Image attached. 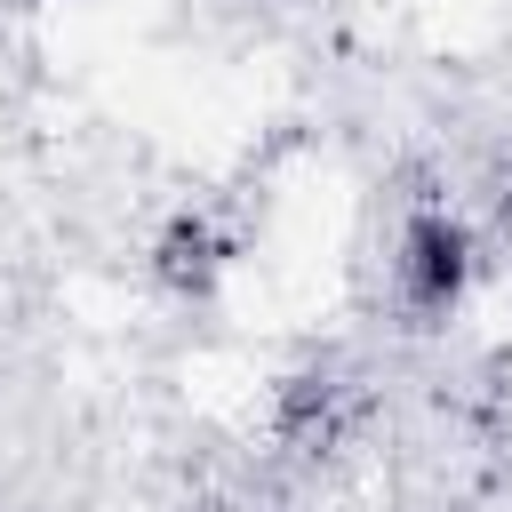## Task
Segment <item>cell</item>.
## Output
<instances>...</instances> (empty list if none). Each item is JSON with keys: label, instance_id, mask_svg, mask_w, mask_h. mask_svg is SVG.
<instances>
[{"label": "cell", "instance_id": "1", "mask_svg": "<svg viewBox=\"0 0 512 512\" xmlns=\"http://www.w3.org/2000/svg\"><path fill=\"white\" fill-rule=\"evenodd\" d=\"M392 280H400V304L416 328L448 320L472 288V232L448 216V208H416L400 224V256H392Z\"/></svg>", "mask_w": 512, "mask_h": 512}, {"label": "cell", "instance_id": "2", "mask_svg": "<svg viewBox=\"0 0 512 512\" xmlns=\"http://www.w3.org/2000/svg\"><path fill=\"white\" fill-rule=\"evenodd\" d=\"M216 272H224V240H216V232H208L200 216H184V224H176V232L160 240V280H168V288H192V296H200V288H208Z\"/></svg>", "mask_w": 512, "mask_h": 512}]
</instances>
